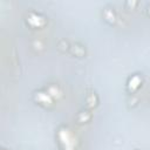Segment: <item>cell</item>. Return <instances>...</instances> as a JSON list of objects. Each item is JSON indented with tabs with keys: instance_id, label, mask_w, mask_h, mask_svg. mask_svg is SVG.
Listing matches in <instances>:
<instances>
[{
	"instance_id": "1",
	"label": "cell",
	"mask_w": 150,
	"mask_h": 150,
	"mask_svg": "<svg viewBox=\"0 0 150 150\" xmlns=\"http://www.w3.org/2000/svg\"><path fill=\"white\" fill-rule=\"evenodd\" d=\"M34 97H35V101H36L40 105H43V107H48L49 104L53 103V98L49 96V94H48L47 91H46V93L38 91V93H35Z\"/></svg>"
},
{
	"instance_id": "2",
	"label": "cell",
	"mask_w": 150,
	"mask_h": 150,
	"mask_svg": "<svg viewBox=\"0 0 150 150\" xmlns=\"http://www.w3.org/2000/svg\"><path fill=\"white\" fill-rule=\"evenodd\" d=\"M141 83H142V80L139 79V76H132V77L129 80V82H128V88H129V90L132 93V91L137 90V89L141 87Z\"/></svg>"
},
{
	"instance_id": "3",
	"label": "cell",
	"mask_w": 150,
	"mask_h": 150,
	"mask_svg": "<svg viewBox=\"0 0 150 150\" xmlns=\"http://www.w3.org/2000/svg\"><path fill=\"white\" fill-rule=\"evenodd\" d=\"M76 118H77V122H79V123H87V122L90 121V118H91V114H90L89 111L84 110V111L79 112V115H77Z\"/></svg>"
},
{
	"instance_id": "4",
	"label": "cell",
	"mask_w": 150,
	"mask_h": 150,
	"mask_svg": "<svg viewBox=\"0 0 150 150\" xmlns=\"http://www.w3.org/2000/svg\"><path fill=\"white\" fill-rule=\"evenodd\" d=\"M46 91L49 94V96H50L52 98H54V97H56V96H61V91H60L59 87L55 86V84H50V86L46 89Z\"/></svg>"
},
{
	"instance_id": "5",
	"label": "cell",
	"mask_w": 150,
	"mask_h": 150,
	"mask_svg": "<svg viewBox=\"0 0 150 150\" xmlns=\"http://www.w3.org/2000/svg\"><path fill=\"white\" fill-rule=\"evenodd\" d=\"M2 150H5V149H2Z\"/></svg>"
}]
</instances>
